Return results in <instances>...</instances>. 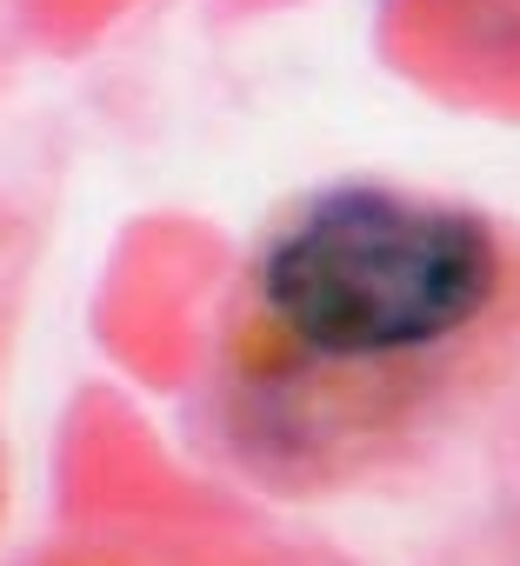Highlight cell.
<instances>
[{
    "label": "cell",
    "instance_id": "6da1fadb",
    "mask_svg": "<svg viewBox=\"0 0 520 566\" xmlns=\"http://www.w3.org/2000/svg\"><path fill=\"white\" fill-rule=\"evenodd\" d=\"M520 354V253L493 213L327 180L247 247L207 420L268 493H354L454 440Z\"/></svg>",
    "mask_w": 520,
    "mask_h": 566
}]
</instances>
